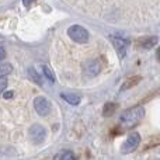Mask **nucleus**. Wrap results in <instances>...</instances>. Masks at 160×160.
Here are the masks:
<instances>
[{
	"mask_svg": "<svg viewBox=\"0 0 160 160\" xmlns=\"http://www.w3.org/2000/svg\"><path fill=\"white\" fill-rule=\"evenodd\" d=\"M88 17L122 25H146L160 20V0H63Z\"/></svg>",
	"mask_w": 160,
	"mask_h": 160,
	"instance_id": "1",
	"label": "nucleus"
},
{
	"mask_svg": "<svg viewBox=\"0 0 160 160\" xmlns=\"http://www.w3.org/2000/svg\"><path fill=\"white\" fill-rule=\"evenodd\" d=\"M145 115V110L142 105H136V107H132L129 110L124 111L121 115V124L124 128H132L143 118Z\"/></svg>",
	"mask_w": 160,
	"mask_h": 160,
	"instance_id": "2",
	"label": "nucleus"
},
{
	"mask_svg": "<svg viewBox=\"0 0 160 160\" xmlns=\"http://www.w3.org/2000/svg\"><path fill=\"white\" fill-rule=\"evenodd\" d=\"M68 37H69L70 39H73L75 42H79V44H86V42L88 41V38H90V34L87 32V30L86 28H83L82 25H70L69 28H68Z\"/></svg>",
	"mask_w": 160,
	"mask_h": 160,
	"instance_id": "3",
	"label": "nucleus"
},
{
	"mask_svg": "<svg viewBox=\"0 0 160 160\" xmlns=\"http://www.w3.org/2000/svg\"><path fill=\"white\" fill-rule=\"evenodd\" d=\"M139 142H141V136H139V133L138 132H132L127 138V141L124 142V145H122V148H121L122 153H131V152H133V150L138 148Z\"/></svg>",
	"mask_w": 160,
	"mask_h": 160,
	"instance_id": "4",
	"label": "nucleus"
},
{
	"mask_svg": "<svg viewBox=\"0 0 160 160\" xmlns=\"http://www.w3.org/2000/svg\"><path fill=\"white\" fill-rule=\"evenodd\" d=\"M34 108L38 112V115L41 117H47L51 112V102L48 101L45 97H37L34 100Z\"/></svg>",
	"mask_w": 160,
	"mask_h": 160,
	"instance_id": "5",
	"label": "nucleus"
},
{
	"mask_svg": "<svg viewBox=\"0 0 160 160\" xmlns=\"http://www.w3.org/2000/svg\"><path fill=\"white\" fill-rule=\"evenodd\" d=\"M111 38V42H112L114 48L117 49L118 52V56L119 58H125V53H127V48H128V41L124 38H118V37H110Z\"/></svg>",
	"mask_w": 160,
	"mask_h": 160,
	"instance_id": "6",
	"label": "nucleus"
},
{
	"mask_svg": "<svg viewBox=\"0 0 160 160\" xmlns=\"http://www.w3.org/2000/svg\"><path fill=\"white\" fill-rule=\"evenodd\" d=\"M31 139H32L34 143H41L44 142L45 136H47V132H45V128L41 127V125H34L30 131Z\"/></svg>",
	"mask_w": 160,
	"mask_h": 160,
	"instance_id": "7",
	"label": "nucleus"
},
{
	"mask_svg": "<svg viewBox=\"0 0 160 160\" xmlns=\"http://www.w3.org/2000/svg\"><path fill=\"white\" fill-rule=\"evenodd\" d=\"M158 42H159L158 37H142V38L136 42V45H138V48H141V49H152Z\"/></svg>",
	"mask_w": 160,
	"mask_h": 160,
	"instance_id": "8",
	"label": "nucleus"
},
{
	"mask_svg": "<svg viewBox=\"0 0 160 160\" xmlns=\"http://www.w3.org/2000/svg\"><path fill=\"white\" fill-rule=\"evenodd\" d=\"M62 98L72 105H78L80 102V97L76 96V94H62Z\"/></svg>",
	"mask_w": 160,
	"mask_h": 160,
	"instance_id": "9",
	"label": "nucleus"
},
{
	"mask_svg": "<svg viewBox=\"0 0 160 160\" xmlns=\"http://www.w3.org/2000/svg\"><path fill=\"white\" fill-rule=\"evenodd\" d=\"M11 70H13V66H11L10 63H2V62H0V78L8 75Z\"/></svg>",
	"mask_w": 160,
	"mask_h": 160,
	"instance_id": "10",
	"label": "nucleus"
},
{
	"mask_svg": "<svg viewBox=\"0 0 160 160\" xmlns=\"http://www.w3.org/2000/svg\"><path fill=\"white\" fill-rule=\"evenodd\" d=\"M55 159H63V160L69 159V160H75L76 156L73 155L72 152H62V153H59V155H56Z\"/></svg>",
	"mask_w": 160,
	"mask_h": 160,
	"instance_id": "11",
	"label": "nucleus"
},
{
	"mask_svg": "<svg viewBox=\"0 0 160 160\" xmlns=\"http://www.w3.org/2000/svg\"><path fill=\"white\" fill-rule=\"evenodd\" d=\"M115 108H117V105H115V104H111V102L105 104V107H104V117L111 115V114L114 112V110H115Z\"/></svg>",
	"mask_w": 160,
	"mask_h": 160,
	"instance_id": "12",
	"label": "nucleus"
},
{
	"mask_svg": "<svg viewBox=\"0 0 160 160\" xmlns=\"http://www.w3.org/2000/svg\"><path fill=\"white\" fill-rule=\"evenodd\" d=\"M139 80H141V78H132V79L127 80V82H125V84L121 87V90H127V88H129L131 86L136 84V82H139Z\"/></svg>",
	"mask_w": 160,
	"mask_h": 160,
	"instance_id": "13",
	"label": "nucleus"
},
{
	"mask_svg": "<svg viewBox=\"0 0 160 160\" xmlns=\"http://www.w3.org/2000/svg\"><path fill=\"white\" fill-rule=\"evenodd\" d=\"M42 70H44V75L47 76L49 82H53V80H55V76H53V72H52V70H51L48 66H42Z\"/></svg>",
	"mask_w": 160,
	"mask_h": 160,
	"instance_id": "14",
	"label": "nucleus"
},
{
	"mask_svg": "<svg viewBox=\"0 0 160 160\" xmlns=\"http://www.w3.org/2000/svg\"><path fill=\"white\" fill-rule=\"evenodd\" d=\"M30 76H31V78H32V80H34V82H35V83H38V84H41V79H39V76L37 75V72H35V70H34V69H31V70H30Z\"/></svg>",
	"mask_w": 160,
	"mask_h": 160,
	"instance_id": "15",
	"label": "nucleus"
},
{
	"mask_svg": "<svg viewBox=\"0 0 160 160\" xmlns=\"http://www.w3.org/2000/svg\"><path fill=\"white\" fill-rule=\"evenodd\" d=\"M7 79L4 78V76H3V78H0V94H2V91L4 90L6 87H7Z\"/></svg>",
	"mask_w": 160,
	"mask_h": 160,
	"instance_id": "16",
	"label": "nucleus"
},
{
	"mask_svg": "<svg viewBox=\"0 0 160 160\" xmlns=\"http://www.w3.org/2000/svg\"><path fill=\"white\" fill-rule=\"evenodd\" d=\"M4 58H6V51L3 48H0V61H3Z\"/></svg>",
	"mask_w": 160,
	"mask_h": 160,
	"instance_id": "17",
	"label": "nucleus"
},
{
	"mask_svg": "<svg viewBox=\"0 0 160 160\" xmlns=\"http://www.w3.org/2000/svg\"><path fill=\"white\" fill-rule=\"evenodd\" d=\"M13 91H6L4 93V98H11V97H13Z\"/></svg>",
	"mask_w": 160,
	"mask_h": 160,
	"instance_id": "18",
	"label": "nucleus"
},
{
	"mask_svg": "<svg viewBox=\"0 0 160 160\" xmlns=\"http://www.w3.org/2000/svg\"><path fill=\"white\" fill-rule=\"evenodd\" d=\"M32 3H34V0H22V4L27 6V7H28V6H31Z\"/></svg>",
	"mask_w": 160,
	"mask_h": 160,
	"instance_id": "19",
	"label": "nucleus"
},
{
	"mask_svg": "<svg viewBox=\"0 0 160 160\" xmlns=\"http://www.w3.org/2000/svg\"><path fill=\"white\" fill-rule=\"evenodd\" d=\"M156 58H158V61L160 62V48L158 49V52H156Z\"/></svg>",
	"mask_w": 160,
	"mask_h": 160,
	"instance_id": "20",
	"label": "nucleus"
},
{
	"mask_svg": "<svg viewBox=\"0 0 160 160\" xmlns=\"http://www.w3.org/2000/svg\"><path fill=\"white\" fill-rule=\"evenodd\" d=\"M0 2H2V0H0Z\"/></svg>",
	"mask_w": 160,
	"mask_h": 160,
	"instance_id": "21",
	"label": "nucleus"
}]
</instances>
